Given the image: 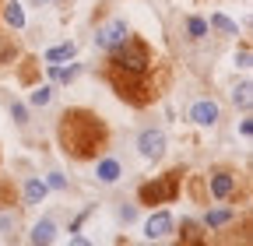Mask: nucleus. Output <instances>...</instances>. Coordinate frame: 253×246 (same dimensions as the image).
Here are the masks:
<instances>
[{"label":"nucleus","instance_id":"9d476101","mask_svg":"<svg viewBox=\"0 0 253 246\" xmlns=\"http://www.w3.org/2000/svg\"><path fill=\"white\" fill-rule=\"evenodd\" d=\"M46 190H49V187H46L42 179H28V183H25V201H28V204H39V201L46 197Z\"/></svg>","mask_w":253,"mask_h":246},{"label":"nucleus","instance_id":"4be33fe9","mask_svg":"<svg viewBox=\"0 0 253 246\" xmlns=\"http://www.w3.org/2000/svg\"><path fill=\"white\" fill-rule=\"evenodd\" d=\"M46 187H53V190H63V187H67V179H63L60 172H49V183H46Z\"/></svg>","mask_w":253,"mask_h":246},{"label":"nucleus","instance_id":"39448f33","mask_svg":"<svg viewBox=\"0 0 253 246\" xmlns=\"http://www.w3.org/2000/svg\"><path fill=\"white\" fill-rule=\"evenodd\" d=\"M137 151L144 159H151V162H158L166 155V134L162 130H141V137H137Z\"/></svg>","mask_w":253,"mask_h":246},{"label":"nucleus","instance_id":"2eb2a0df","mask_svg":"<svg viewBox=\"0 0 253 246\" xmlns=\"http://www.w3.org/2000/svg\"><path fill=\"white\" fill-rule=\"evenodd\" d=\"M116 176H120V162H113V159L99 162V179H102V183H113Z\"/></svg>","mask_w":253,"mask_h":246},{"label":"nucleus","instance_id":"aec40b11","mask_svg":"<svg viewBox=\"0 0 253 246\" xmlns=\"http://www.w3.org/2000/svg\"><path fill=\"white\" fill-rule=\"evenodd\" d=\"M186 28H190V36H197V39H201V36L208 32V25H204L201 18H190V25H186Z\"/></svg>","mask_w":253,"mask_h":246},{"label":"nucleus","instance_id":"4468645a","mask_svg":"<svg viewBox=\"0 0 253 246\" xmlns=\"http://www.w3.org/2000/svg\"><path fill=\"white\" fill-rule=\"evenodd\" d=\"M250 91H253V88H250V81L236 84V91H232V102H236L239 109H250V102H253V99H250Z\"/></svg>","mask_w":253,"mask_h":246},{"label":"nucleus","instance_id":"412c9836","mask_svg":"<svg viewBox=\"0 0 253 246\" xmlns=\"http://www.w3.org/2000/svg\"><path fill=\"white\" fill-rule=\"evenodd\" d=\"M49 102V88H36L32 91V106H46Z\"/></svg>","mask_w":253,"mask_h":246},{"label":"nucleus","instance_id":"423d86ee","mask_svg":"<svg viewBox=\"0 0 253 246\" xmlns=\"http://www.w3.org/2000/svg\"><path fill=\"white\" fill-rule=\"evenodd\" d=\"M126 36H130V32H126V25L116 18V21H109V25H102L99 28V32H95V46H102V49H113V46H120Z\"/></svg>","mask_w":253,"mask_h":246},{"label":"nucleus","instance_id":"0eeeda50","mask_svg":"<svg viewBox=\"0 0 253 246\" xmlns=\"http://www.w3.org/2000/svg\"><path fill=\"white\" fill-rule=\"evenodd\" d=\"M169 232H172V214H166V211L151 214L148 225H144V236H148V239H166Z\"/></svg>","mask_w":253,"mask_h":246},{"label":"nucleus","instance_id":"6e6552de","mask_svg":"<svg viewBox=\"0 0 253 246\" xmlns=\"http://www.w3.org/2000/svg\"><path fill=\"white\" fill-rule=\"evenodd\" d=\"M190 120H194V123H201V127H211V123L218 120V106H214L211 99L194 102V106H190Z\"/></svg>","mask_w":253,"mask_h":246},{"label":"nucleus","instance_id":"6ab92c4d","mask_svg":"<svg viewBox=\"0 0 253 246\" xmlns=\"http://www.w3.org/2000/svg\"><path fill=\"white\" fill-rule=\"evenodd\" d=\"M183 239H186V243H197V239H201V232H197L194 222H183Z\"/></svg>","mask_w":253,"mask_h":246},{"label":"nucleus","instance_id":"dca6fc26","mask_svg":"<svg viewBox=\"0 0 253 246\" xmlns=\"http://www.w3.org/2000/svg\"><path fill=\"white\" fill-rule=\"evenodd\" d=\"M225 222H232V211H229V207H221V211H211L208 218H204V225H208V229H218V225H225Z\"/></svg>","mask_w":253,"mask_h":246},{"label":"nucleus","instance_id":"a211bd4d","mask_svg":"<svg viewBox=\"0 0 253 246\" xmlns=\"http://www.w3.org/2000/svg\"><path fill=\"white\" fill-rule=\"evenodd\" d=\"M18 56V49H14V42L11 39H0V64H11V60Z\"/></svg>","mask_w":253,"mask_h":246},{"label":"nucleus","instance_id":"f257e3e1","mask_svg":"<svg viewBox=\"0 0 253 246\" xmlns=\"http://www.w3.org/2000/svg\"><path fill=\"white\" fill-rule=\"evenodd\" d=\"M56 137H60V148L67 151L71 159H78V162H88L95 155H102L106 144H109L106 123L95 113H88V109H67L63 113Z\"/></svg>","mask_w":253,"mask_h":246},{"label":"nucleus","instance_id":"9b49d317","mask_svg":"<svg viewBox=\"0 0 253 246\" xmlns=\"http://www.w3.org/2000/svg\"><path fill=\"white\" fill-rule=\"evenodd\" d=\"M53 239H56V225H53L49 218L32 229V243H53Z\"/></svg>","mask_w":253,"mask_h":246},{"label":"nucleus","instance_id":"ddd939ff","mask_svg":"<svg viewBox=\"0 0 253 246\" xmlns=\"http://www.w3.org/2000/svg\"><path fill=\"white\" fill-rule=\"evenodd\" d=\"M4 21H7L11 28H21V25H25V11H21V4H14V0H11V4H4Z\"/></svg>","mask_w":253,"mask_h":246},{"label":"nucleus","instance_id":"1a4fd4ad","mask_svg":"<svg viewBox=\"0 0 253 246\" xmlns=\"http://www.w3.org/2000/svg\"><path fill=\"white\" fill-rule=\"evenodd\" d=\"M211 194L221 197V201L232 197V194H236V176H232V172H214V176H211Z\"/></svg>","mask_w":253,"mask_h":246},{"label":"nucleus","instance_id":"f8f14e48","mask_svg":"<svg viewBox=\"0 0 253 246\" xmlns=\"http://www.w3.org/2000/svg\"><path fill=\"white\" fill-rule=\"evenodd\" d=\"M78 53V46L74 42H63V46H53L49 53H46V64H60V60H71Z\"/></svg>","mask_w":253,"mask_h":246},{"label":"nucleus","instance_id":"20e7f679","mask_svg":"<svg viewBox=\"0 0 253 246\" xmlns=\"http://www.w3.org/2000/svg\"><path fill=\"white\" fill-rule=\"evenodd\" d=\"M179 183H183V172L172 169V172H166V176L144 183V187L137 190V197H141V204H169V201H176V194H179Z\"/></svg>","mask_w":253,"mask_h":246},{"label":"nucleus","instance_id":"f3484780","mask_svg":"<svg viewBox=\"0 0 253 246\" xmlns=\"http://www.w3.org/2000/svg\"><path fill=\"white\" fill-rule=\"evenodd\" d=\"M211 25H214V28H221L225 36H236V21H232V18H225V14H211Z\"/></svg>","mask_w":253,"mask_h":246},{"label":"nucleus","instance_id":"5701e85b","mask_svg":"<svg viewBox=\"0 0 253 246\" xmlns=\"http://www.w3.org/2000/svg\"><path fill=\"white\" fill-rule=\"evenodd\" d=\"M239 67H250V49H239Z\"/></svg>","mask_w":253,"mask_h":246},{"label":"nucleus","instance_id":"7ed1b4c3","mask_svg":"<svg viewBox=\"0 0 253 246\" xmlns=\"http://www.w3.org/2000/svg\"><path fill=\"white\" fill-rule=\"evenodd\" d=\"M109 64H120V67H130V71H151V53L141 39H130L126 36L120 46L109 49Z\"/></svg>","mask_w":253,"mask_h":246},{"label":"nucleus","instance_id":"f03ea898","mask_svg":"<svg viewBox=\"0 0 253 246\" xmlns=\"http://www.w3.org/2000/svg\"><path fill=\"white\" fill-rule=\"evenodd\" d=\"M106 78H109V84L116 88V95L126 99L130 106H148V102L158 95L155 84L148 81V71H130V67L109 64V67H106Z\"/></svg>","mask_w":253,"mask_h":246}]
</instances>
